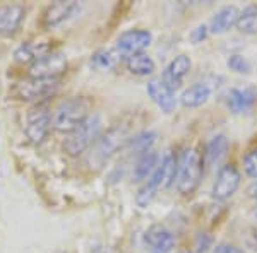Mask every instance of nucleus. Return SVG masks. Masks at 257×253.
Returning a JSON list of instances; mask_svg holds the SVG:
<instances>
[{"label": "nucleus", "instance_id": "20", "mask_svg": "<svg viewBox=\"0 0 257 253\" xmlns=\"http://www.w3.org/2000/svg\"><path fill=\"white\" fill-rule=\"evenodd\" d=\"M228 139L225 135H216L209 140V144L206 146V152L204 156V166H219L223 163V159L226 157L228 154Z\"/></svg>", "mask_w": 257, "mask_h": 253}, {"label": "nucleus", "instance_id": "13", "mask_svg": "<svg viewBox=\"0 0 257 253\" xmlns=\"http://www.w3.org/2000/svg\"><path fill=\"white\" fill-rule=\"evenodd\" d=\"M24 7L19 4L0 6V36H14L24 21Z\"/></svg>", "mask_w": 257, "mask_h": 253}, {"label": "nucleus", "instance_id": "21", "mask_svg": "<svg viewBox=\"0 0 257 253\" xmlns=\"http://www.w3.org/2000/svg\"><path fill=\"white\" fill-rule=\"evenodd\" d=\"M158 163H160V156H158V152H155L153 149L149 152H146V154L139 156L138 163L134 166V171H132L134 181L139 183V181L149 180L153 173L156 171V168H158Z\"/></svg>", "mask_w": 257, "mask_h": 253}, {"label": "nucleus", "instance_id": "12", "mask_svg": "<svg viewBox=\"0 0 257 253\" xmlns=\"http://www.w3.org/2000/svg\"><path fill=\"white\" fill-rule=\"evenodd\" d=\"M79 4L77 2H55L45 11L43 16V26L47 30H53V28L64 24L69 21L74 14L79 12Z\"/></svg>", "mask_w": 257, "mask_h": 253}, {"label": "nucleus", "instance_id": "31", "mask_svg": "<svg viewBox=\"0 0 257 253\" xmlns=\"http://www.w3.org/2000/svg\"><path fill=\"white\" fill-rule=\"evenodd\" d=\"M211 243H213V238H211L208 233L197 234V238H196V248H197L199 253H202V251L208 250V248L211 246Z\"/></svg>", "mask_w": 257, "mask_h": 253}, {"label": "nucleus", "instance_id": "24", "mask_svg": "<svg viewBox=\"0 0 257 253\" xmlns=\"http://www.w3.org/2000/svg\"><path fill=\"white\" fill-rule=\"evenodd\" d=\"M127 70L134 76L144 77V76H151L156 69V64L148 53H139V55H134L131 59L125 60Z\"/></svg>", "mask_w": 257, "mask_h": 253}, {"label": "nucleus", "instance_id": "3", "mask_svg": "<svg viewBox=\"0 0 257 253\" xmlns=\"http://www.w3.org/2000/svg\"><path fill=\"white\" fill-rule=\"evenodd\" d=\"M99 132H101V118H99L98 115L89 117L76 132L70 134L67 140H65L64 151L72 157L81 156L82 152L88 151V149L99 139Z\"/></svg>", "mask_w": 257, "mask_h": 253}, {"label": "nucleus", "instance_id": "9", "mask_svg": "<svg viewBox=\"0 0 257 253\" xmlns=\"http://www.w3.org/2000/svg\"><path fill=\"white\" fill-rule=\"evenodd\" d=\"M144 243L151 253H170L175 248V236L161 224H153L144 233Z\"/></svg>", "mask_w": 257, "mask_h": 253}, {"label": "nucleus", "instance_id": "26", "mask_svg": "<svg viewBox=\"0 0 257 253\" xmlns=\"http://www.w3.org/2000/svg\"><path fill=\"white\" fill-rule=\"evenodd\" d=\"M158 190H160V180H158V175H156V171H155L151 175V178L148 180V183L139 190L138 197H136L138 205L139 207H148L149 204H151L153 198H155V195L158 193Z\"/></svg>", "mask_w": 257, "mask_h": 253}, {"label": "nucleus", "instance_id": "16", "mask_svg": "<svg viewBox=\"0 0 257 253\" xmlns=\"http://www.w3.org/2000/svg\"><path fill=\"white\" fill-rule=\"evenodd\" d=\"M238 16H240V11L235 6L221 7L209 21V24H208L209 33H213V35H223V33L230 31L233 26H237Z\"/></svg>", "mask_w": 257, "mask_h": 253}, {"label": "nucleus", "instance_id": "22", "mask_svg": "<svg viewBox=\"0 0 257 253\" xmlns=\"http://www.w3.org/2000/svg\"><path fill=\"white\" fill-rule=\"evenodd\" d=\"M120 59H122V57H120V53L117 52V48L115 50L101 48L93 53L89 64H91V67L99 70V72H110V70H113L120 64Z\"/></svg>", "mask_w": 257, "mask_h": 253}, {"label": "nucleus", "instance_id": "30", "mask_svg": "<svg viewBox=\"0 0 257 253\" xmlns=\"http://www.w3.org/2000/svg\"><path fill=\"white\" fill-rule=\"evenodd\" d=\"M209 35V28L206 26V24H201V26H197L196 30H192L190 33V40H192V43H202L206 38H208Z\"/></svg>", "mask_w": 257, "mask_h": 253}, {"label": "nucleus", "instance_id": "2", "mask_svg": "<svg viewBox=\"0 0 257 253\" xmlns=\"http://www.w3.org/2000/svg\"><path fill=\"white\" fill-rule=\"evenodd\" d=\"M204 175V156L196 147H189L184 151L178 161L177 171V190L182 195H192L201 185Z\"/></svg>", "mask_w": 257, "mask_h": 253}, {"label": "nucleus", "instance_id": "23", "mask_svg": "<svg viewBox=\"0 0 257 253\" xmlns=\"http://www.w3.org/2000/svg\"><path fill=\"white\" fill-rule=\"evenodd\" d=\"M156 139H158V135H156V132H141L136 137H132V139L127 140L125 144V151H128L131 154H146V152L151 151V147L155 146Z\"/></svg>", "mask_w": 257, "mask_h": 253}, {"label": "nucleus", "instance_id": "33", "mask_svg": "<svg viewBox=\"0 0 257 253\" xmlns=\"http://www.w3.org/2000/svg\"><path fill=\"white\" fill-rule=\"evenodd\" d=\"M247 193L250 195L252 198H255V200H257V181H254V183H252L250 186H248Z\"/></svg>", "mask_w": 257, "mask_h": 253}, {"label": "nucleus", "instance_id": "11", "mask_svg": "<svg viewBox=\"0 0 257 253\" xmlns=\"http://www.w3.org/2000/svg\"><path fill=\"white\" fill-rule=\"evenodd\" d=\"M148 94L163 113H172L177 106L175 91L165 84L163 79H151L148 82Z\"/></svg>", "mask_w": 257, "mask_h": 253}, {"label": "nucleus", "instance_id": "34", "mask_svg": "<svg viewBox=\"0 0 257 253\" xmlns=\"http://www.w3.org/2000/svg\"><path fill=\"white\" fill-rule=\"evenodd\" d=\"M180 253H192V251H180Z\"/></svg>", "mask_w": 257, "mask_h": 253}, {"label": "nucleus", "instance_id": "10", "mask_svg": "<svg viewBox=\"0 0 257 253\" xmlns=\"http://www.w3.org/2000/svg\"><path fill=\"white\" fill-rule=\"evenodd\" d=\"M257 103V89L255 88H233L226 93V106L235 115L248 113Z\"/></svg>", "mask_w": 257, "mask_h": 253}, {"label": "nucleus", "instance_id": "18", "mask_svg": "<svg viewBox=\"0 0 257 253\" xmlns=\"http://www.w3.org/2000/svg\"><path fill=\"white\" fill-rule=\"evenodd\" d=\"M211 93L213 91H211V88L206 82H197V84L190 86V88H187L182 93L180 103L185 108H199L209 101Z\"/></svg>", "mask_w": 257, "mask_h": 253}, {"label": "nucleus", "instance_id": "27", "mask_svg": "<svg viewBox=\"0 0 257 253\" xmlns=\"http://www.w3.org/2000/svg\"><path fill=\"white\" fill-rule=\"evenodd\" d=\"M228 69L233 70L237 74H248L250 72V62L243 55H231L226 62Z\"/></svg>", "mask_w": 257, "mask_h": 253}, {"label": "nucleus", "instance_id": "28", "mask_svg": "<svg viewBox=\"0 0 257 253\" xmlns=\"http://www.w3.org/2000/svg\"><path fill=\"white\" fill-rule=\"evenodd\" d=\"M243 171L248 178L257 180V149H250L243 156Z\"/></svg>", "mask_w": 257, "mask_h": 253}, {"label": "nucleus", "instance_id": "29", "mask_svg": "<svg viewBox=\"0 0 257 253\" xmlns=\"http://www.w3.org/2000/svg\"><path fill=\"white\" fill-rule=\"evenodd\" d=\"M242 241L252 251H257V226H247L242 231Z\"/></svg>", "mask_w": 257, "mask_h": 253}, {"label": "nucleus", "instance_id": "35", "mask_svg": "<svg viewBox=\"0 0 257 253\" xmlns=\"http://www.w3.org/2000/svg\"><path fill=\"white\" fill-rule=\"evenodd\" d=\"M254 215H255V219H257V210H255V212H254Z\"/></svg>", "mask_w": 257, "mask_h": 253}, {"label": "nucleus", "instance_id": "4", "mask_svg": "<svg viewBox=\"0 0 257 253\" xmlns=\"http://www.w3.org/2000/svg\"><path fill=\"white\" fill-rule=\"evenodd\" d=\"M60 89V79H24L14 86V94L23 101H43L55 96Z\"/></svg>", "mask_w": 257, "mask_h": 253}, {"label": "nucleus", "instance_id": "25", "mask_svg": "<svg viewBox=\"0 0 257 253\" xmlns=\"http://www.w3.org/2000/svg\"><path fill=\"white\" fill-rule=\"evenodd\" d=\"M237 30L243 35H257V4H250L240 11Z\"/></svg>", "mask_w": 257, "mask_h": 253}, {"label": "nucleus", "instance_id": "19", "mask_svg": "<svg viewBox=\"0 0 257 253\" xmlns=\"http://www.w3.org/2000/svg\"><path fill=\"white\" fill-rule=\"evenodd\" d=\"M177 171H178V161L173 156V152H165L163 159L156 168V175L160 180V188L167 190L177 181Z\"/></svg>", "mask_w": 257, "mask_h": 253}, {"label": "nucleus", "instance_id": "8", "mask_svg": "<svg viewBox=\"0 0 257 253\" xmlns=\"http://www.w3.org/2000/svg\"><path fill=\"white\" fill-rule=\"evenodd\" d=\"M240 171L233 164H225L218 169L216 180L213 185V197L216 200H226L238 190L240 186Z\"/></svg>", "mask_w": 257, "mask_h": 253}, {"label": "nucleus", "instance_id": "15", "mask_svg": "<svg viewBox=\"0 0 257 253\" xmlns=\"http://www.w3.org/2000/svg\"><path fill=\"white\" fill-rule=\"evenodd\" d=\"M127 140H125V134H123L122 130H118V128L110 130L105 137L98 139L96 149H94V154H91V157H89L91 163H93V159H98V161H101V163H103V161L108 159V157L113 154L117 149H120L122 146L125 147Z\"/></svg>", "mask_w": 257, "mask_h": 253}, {"label": "nucleus", "instance_id": "32", "mask_svg": "<svg viewBox=\"0 0 257 253\" xmlns=\"http://www.w3.org/2000/svg\"><path fill=\"white\" fill-rule=\"evenodd\" d=\"M213 253H247V251H243L242 248L233 246V244L221 243V244H218V246L214 248V251H213Z\"/></svg>", "mask_w": 257, "mask_h": 253}, {"label": "nucleus", "instance_id": "14", "mask_svg": "<svg viewBox=\"0 0 257 253\" xmlns=\"http://www.w3.org/2000/svg\"><path fill=\"white\" fill-rule=\"evenodd\" d=\"M190 69H192V60L187 55H178L167 65L163 72V81L168 88L173 91L178 89L184 82V79L189 76Z\"/></svg>", "mask_w": 257, "mask_h": 253}, {"label": "nucleus", "instance_id": "7", "mask_svg": "<svg viewBox=\"0 0 257 253\" xmlns=\"http://www.w3.org/2000/svg\"><path fill=\"white\" fill-rule=\"evenodd\" d=\"M65 70H67V59L59 52H52L31 64L28 72H30V77L35 79H59V76H62Z\"/></svg>", "mask_w": 257, "mask_h": 253}, {"label": "nucleus", "instance_id": "1", "mask_svg": "<svg viewBox=\"0 0 257 253\" xmlns=\"http://www.w3.org/2000/svg\"><path fill=\"white\" fill-rule=\"evenodd\" d=\"M89 118V101L76 96L64 99L52 115V127L60 134H72Z\"/></svg>", "mask_w": 257, "mask_h": 253}, {"label": "nucleus", "instance_id": "17", "mask_svg": "<svg viewBox=\"0 0 257 253\" xmlns=\"http://www.w3.org/2000/svg\"><path fill=\"white\" fill-rule=\"evenodd\" d=\"M48 53H52L50 43H45V41H28V43L21 45L16 50L14 57L19 64H35V62L43 59Z\"/></svg>", "mask_w": 257, "mask_h": 253}, {"label": "nucleus", "instance_id": "5", "mask_svg": "<svg viewBox=\"0 0 257 253\" xmlns=\"http://www.w3.org/2000/svg\"><path fill=\"white\" fill-rule=\"evenodd\" d=\"M52 127V113L45 103L33 106L26 115V135L33 144H41Z\"/></svg>", "mask_w": 257, "mask_h": 253}, {"label": "nucleus", "instance_id": "6", "mask_svg": "<svg viewBox=\"0 0 257 253\" xmlns=\"http://www.w3.org/2000/svg\"><path fill=\"white\" fill-rule=\"evenodd\" d=\"M153 41V35L146 30H131L118 36L117 40V52L123 59H131L134 55L144 53Z\"/></svg>", "mask_w": 257, "mask_h": 253}]
</instances>
